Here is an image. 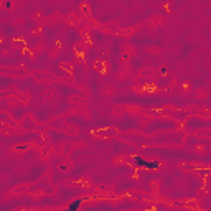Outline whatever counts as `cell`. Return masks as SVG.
I'll list each match as a JSON object with an SVG mask.
<instances>
[{
    "mask_svg": "<svg viewBox=\"0 0 211 211\" xmlns=\"http://www.w3.org/2000/svg\"><path fill=\"white\" fill-rule=\"evenodd\" d=\"M79 205H81V200H76L74 203H71V205H69V210H71V211H76V210L79 208Z\"/></svg>",
    "mask_w": 211,
    "mask_h": 211,
    "instance_id": "cell-2",
    "label": "cell"
},
{
    "mask_svg": "<svg viewBox=\"0 0 211 211\" xmlns=\"http://www.w3.org/2000/svg\"><path fill=\"white\" fill-rule=\"evenodd\" d=\"M135 163H137L139 167H145V168H157V167H158V162H147V160H143L142 157H137V158H135Z\"/></svg>",
    "mask_w": 211,
    "mask_h": 211,
    "instance_id": "cell-1",
    "label": "cell"
}]
</instances>
